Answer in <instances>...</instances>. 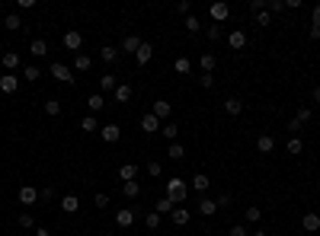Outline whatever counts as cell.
Returning a JSON list of instances; mask_svg holds the SVG:
<instances>
[{
  "mask_svg": "<svg viewBox=\"0 0 320 236\" xmlns=\"http://www.w3.org/2000/svg\"><path fill=\"white\" fill-rule=\"evenodd\" d=\"M186 195H189L186 179H167V198L173 204H186Z\"/></svg>",
  "mask_w": 320,
  "mask_h": 236,
  "instance_id": "6da1fadb",
  "label": "cell"
},
{
  "mask_svg": "<svg viewBox=\"0 0 320 236\" xmlns=\"http://www.w3.org/2000/svg\"><path fill=\"white\" fill-rule=\"evenodd\" d=\"M99 137H102L106 144H119V137H122V128H119L116 121H109V125L99 128Z\"/></svg>",
  "mask_w": 320,
  "mask_h": 236,
  "instance_id": "7a4b0ae2",
  "label": "cell"
},
{
  "mask_svg": "<svg viewBox=\"0 0 320 236\" xmlns=\"http://www.w3.org/2000/svg\"><path fill=\"white\" fill-rule=\"evenodd\" d=\"M189 220H192V211H189V207H183V204L173 207V214H170V223L173 226H186Z\"/></svg>",
  "mask_w": 320,
  "mask_h": 236,
  "instance_id": "3957f363",
  "label": "cell"
},
{
  "mask_svg": "<svg viewBox=\"0 0 320 236\" xmlns=\"http://www.w3.org/2000/svg\"><path fill=\"white\" fill-rule=\"evenodd\" d=\"M51 77H55L58 83H74V74H71V67H67V64H58V61L51 64Z\"/></svg>",
  "mask_w": 320,
  "mask_h": 236,
  "instance_id": "277c9868",
  "label": "cell"
},
{
  "mask_svg": "<svg viewBox=\"0 0 320 236\" xmlns=\"http://www.w3.org/2000/svg\"><path fill=\"white\" fill-rule=\"evenodd\" d=\"M208 13H211V20H215V23H224V20L231 16V7L224 4V0H215V4L208 7Z\"/></svg>",
  "mask_w": 320,
  "mask_h": 236,
  "instance_id": "5b68a950",
  "label": "cell"
},
{
  "mask_svg": "<svg viewBox=\"0 0 320 236\" xmlns=\"http://www.w3.org/2000/svg\"><path fill=\"white\" fill-rule=\"evenodd\" d=\"M160 125H163V121H160V118H154L151 112H148V115H141V121H138V128H141L144 134H157Z\"/></svg>",
  "mask_w": 320,
  "mask_h": 236,
  "instance_id": "8992f818",
  "label": "cell"
},
{
  "mask_svg": "<svg viewBox=\"0 0 320 236\" xmlns=\"http://www.w3.org/2000/svg\"><path fill=\"white\" fill-rule=\"evenodd\" d=\"M64 48H67V51H77V55H80V48H83V36H80L77 29L64 32Z\"/></svg>",
  "mask_w": 320,
  "mask_h": 236,
  "instance_id": "52a82bcc",
  "label": "cell"
},
{
  "mask_svg": "<svg viewBox=\"0 0 320 236\" xmlns=\"http://www.w3.org/2000/svg\"><path fill=\"white\" fill-rule=\"evenodd\" d=\"M0 64H4V74H13V71H20V55L16 51H4V58H0Z\"/></svg>",
  "mask_w": 320,
  "mask_h": 236,
  "instance_id": "ba28073f",
  "label": "cell"
},
{
  "mask_svg": "<svg viewBox=\"0 0 320 236\" xmlns=\"http://www.w3.org/2000/svg\"><path fill=\"white\" fill-rule=\"evenodd\" d=\"M16 90H20V77H13V74L0 77V93H4V96H13Z\"/></svg>",
  "mask_w": 320,
  "mask_h": 236,
  "instance_id": "9c48e42d",
  "label": "cell"
},
{
  "mask_svg": "<svg viewBox=\"0 0 320 236\" xmlns=\"http://www.w3.org/2000/svg\"><path fill=\"white\" fill-rule=\"evenodd\" d=\"M151 58H154V45L151 42H141V48H138V55H135V64L144 67V64H151Z\"/></svg>",
  "mask_w": 320,
  "mask_h": 236,
  "instance_id": "30bf717a",
  "label": "cell"
},
{
  "mask_svg": "<svg viewBox=\"0 0 320 236\" xmlns=\"http://www.w3.org/2000/svg\"><path fill=\"white\" fill-rule=\"evenodd\" d=\"M151 115L160 118V121H167V118L173 115V106H170L167 99H157V102H154V109H151Z\"/></svg>",
  "mask_w": 320,
  "mask_h": 236,
  "instance_id": "8fae6325",
  "label": "cell"
},
{
  "mask_svg": "<svg viewBox=\"0 0 320 236\" xmlns=\"http://www.w3.org/2000/svg\"><path fill=\"white\" fill-rule=\"evenodd\" d=\"M228 45L234 48V51H244V48H247V32H244V29H234V32L228 36Z\"/></svg>",
  "mask_w": 320,
  "mask_h": 236,
  "instance_id": "7c38bea8",
  "label": "cell"
},
{
  "mask_svg": "<svg viewBox=\"0 0 320 236\" xmlns=\"http://www.w3.org/2000/svg\"><path fill=\"white\" fill-rule=\"evenodd\" d=\"M36 201H39V191L32 188V185H23V188H20V204L32 207V204H36Z\"/></svg>",
  "mask_w": 320,
  "mask_h": 236,
  "instance_id": "4fadbf2b",
  "label": "cell"
},
{
  "mask_svg": "<svg viewBox=\"0 0 320 236\" xmlns=\"http://www.w3.org/2000/svg\"><path fill=\"white\" fill-rule=\"evenodd\" d=\"M256 150H259V153H272V150H275V137H272V134H259V137H256Z\"/></svg>",
  "mask_w": 320,
  "mask_h": 236,
  "instance_id": "5bb4252c",
  "label": "cell"
},
{
  "mask_svg": "<svg viewBox=\"0 0 320 236\" xmlns=\"http://www.w3.org/2000/svg\"><path fill=\"white\" fill-rule=\"evenodd\" d=\"M116 86H119V77L116 74H102L99 77V93H116Z\"/></svg>",
  "mask_w": 320,
  "mask_h": 236,
  "instance_id": "9a60e30c",
  "label": "cell"
},
{
  "mask_svg": "<svg viewBox=\"0 0 320 236\" xmlns=\"http://www.w3.org/2000/svg\"><path fill=\"white\" fill-rule=\"evenodd\" d=\"M86 106H90V112H93V115H96V112H102V109H106V96H102V93L86 96Z\"/></svg>",
  "mask_w": 320,
  "mask_h": 236,
  "instance_id": "2e32d148",
  "label": "cell"
},
{
  "mask_svg": "<svg viewBox=\"0 0 320 236\" xmlns=\"http://www.w3.org/2000/svg\"><path fill=\"white\" fill-rule=\"evenodd\" d=\"M198 214H202V217H215V214H218V201L202 198V201H198Z\"/></svg>",
  "mask_w": 320,
  "mask_h": 236,
  "instance_id": "e0dca14e",
  "label": "cell"
},
{
  "mask_svg": "<svg viewBox=\"0 0 320 236\" xmlns=\"http://www.w3.org/2000/svg\"><path fill=\"white\" fill-rule=\"evenodd\" d=\"M224 112L237 118L240 112H244V99H237V96H231V99H224Z\"/></svg>",
  "mask_w": 320,
  "mask_h": 236,
  "instance_id": "ac0fdd59",
  "label": "cell"
},
{
  "mask_svg": "<svg viewBox=\"0 0 320 236\" xmlns=\"http://www.w3.org/2000/svg\"><path fill=\"white\" fill-rule=\"evenodd\" d=\"M160 134H163V137H167V141L173 144V141L179 137V125H176V121H163V125H160Z\"/></svg>",
  "mask_w": 320,
  "mask_h": 236,
  "instance_id": "d6986e66",
  "label": "cell"
},
{
  "mask_svg": "<svg viewBox=\"0 0 320 236\" xmlns=\"http://www.w3.org/2000/svg\"><path fill=\"white\" fill-rule=\"evenodd\" d=\"M61 211H64V214H77V211H80V201H77V195H64V198H61Z\"/></svg>",
  "mask_w": 320,
  "mask_h": 236,
  "instance_id": "ffe728a7",
  "label": "cell"
},
{
  "mask_svg": "<svg viewBox=\"0 0 320 236\" xmlns=\"http://www.w3.org/2000/svg\"><path fill=\"white\" fill-rule=\"evenodd\" d=\"M116 223L119 226H132L135 223V207H122V211L116 214Z\"/></svg>",
  "mask_w": 320,
  "mask_h": 236,
  "instance_id": "44dd1931",
  "label": "cell"
},
{
  "mask_svg": "<svg viewBox=\"0 0 320 236\" xmlns=\"http://www.w3.org/2000/svg\"><path fill=\"white\" fill-rule=\"evenodd\" d=\"M99 61L116 64V61H119V48H116V45H102V48H99Z\"/></svg>",
  "mask_w": 320,
  "mask_h": 236,
  "instance_id": "7402d4cb",
  "label": "cell"
},
{
  "mask_svg": "<svg viewBox=\"0 0 320 236\" xmlns=\"http://www.w3.org/2000/svg\"><path fill=\"white\" fill-rule=\"evenodd\" d=\"M192 188H195V191H208V188H211V176L195 172V176H192Z\"/></svg>",
  "mask_w": 320,
  "mask_h": 236,
  "instance_id": "603a6c76",
  "label": "cell"
},
{
  "mask_svg": "<svg viewBox=\"0 0 320 236\" xmlns=\"http://www.w3.org/2000/svg\"><path fill=\"white\" fill-rule=\"evenodd\" d=\"M90 67H93V58H90V55H74V71L86 74Z\"/></svg>",
  "mask_w": 320,
  "mask_h": 236,
  "instance_id": "cb8c5ba5",
  "label": "cell"
},
{
  "mask_svg": "<svg viewBox=\"0 0 320 236\" xmlns=\"http://www.w3.org/2000/svg\"><path fill=\"white\" fill-rule=\"evenodd\" d=\"M119 179H122V182H135L138 179V166L135 163H125L122 169H119Z\"/></svg>",
  "mask_w": 320,
  "mask_h": 236,
  "instance_id": "d4e9b609",
  "label": "cell"
},
{
  "mask_svg": "<svg viewBox=\"0 0 320 236\" xmlns=\"http://www.w3.org/2000/svg\"><path fill=\"white\" fill-rule=\"evenodd\" d=\"M301 226H304L307 233L320 230V214H304V217H301Z\"/></svg>",
  "mask_w": 320,
  "mask_h": 236,
  "instance_id": "484cf974",
  "label": "cell"
},
{
  "mask_svg": "<svg viewBox=\"0 0 320 236\" xmlns=\"http://www.w3.org/2000/svg\"><path fill=\"white\" fill-rule=\"evenodd\" d=\"M138 48H141V39H138V36H125V39H122V51L138 55Z\"/></svg>",
  "mask_w": 320,
  "mask_h": 236,
  "instance_id": "4316f807",
  "label": "cell"
},
{
  "mask_svg": "<svg viewBox=\"0 0 320 236\" xmlns=\"http://www.w3.org/2000/svg\"><path fill=\"white\" fill-rule=\"evenodd\" d=\"M112 99H116V102H128V99H132V86H128V83H119L116 93H112Z\"/></svg>",
  "mask_w": 320,
  "mask_h": 236,
  "instance_id": "83f0119b",
  "label": "cell"
},
{
  "mask_svg": "<svg viewBox=\"0 0 320 236\" xmlns=\"http://www.w3.org/2000/svg\"><path fill=\"white\" fill-rule=\"evenodd\" d=\"M173 207H176V204H173V201H170L167 195H163V198H157V204H154V211H157V214L163 217V214H173Z\"/></svg>",
  "mask_w": 320,
  "mask_h": 236,
  "instance_id": "f1b7e54d",
  "label": "cell"
},
{
  "mask_svg": "<svg viewBox=\"0 0 320 236\" xmlns=\"http://www.w3.org/2000/svg\"><path fill=\"white\" fill-rule=\"evenodd\" d=\"M122 195H125V198H132V201L141 195V185H138V179H135V182H122Z\"/></svg>",
  "mask_w": 320,
  "mask_h": 236,
  "instance_id": "f546056e",
  "label": "cell"
},
{
  "mask_svg": "<svg viewBox=\"0 0 320 236\" xmlns=\"http://www.w3.org/2000/svg\"><path fill=\"white\" fill-rule=\"evenodd\" d=\"M198 64H202V71H205V74H211V71H215V64H218V58H215L211 51H205V55L198 58Z\"/></svg>",
  "mask_w": 320,
  "mask_h": 236,
  "instance_id": "4dcf8cb0",
  "label": "cell"
},
{
  "mask_svg": "<svg viewBox=\"0 0 320 236\" xmlns=\"http://www.w3.org/2000/svg\"><path fill=\"white\" fill-rule=\"evenodd\" d=\"M29 51L36 58H42V55H48V42L45 39H32V45H29Z\"/></svg>",
  "mask_w": 320,
  "mask_h": 236,
  "instance_id": "1f68e13d",
  "label": "cell"
},
{
  "mask_svg": "<svg viewBox=\"0 0 320 236\" xmlns=\"http://www.w3.org/2000/svg\"><path fill=\"white\" fill-rule=\"evenodd\" d=\"M80 128H83V134H93V131H99V121H96V115H83Z\"/></svg>",
  "mask_w": 320,
  "mask_h": 236,
  "instance_id": "d6a6232c",
  "label": "cell"
},
{
  "mask_svg": "<svg viewBox=\"0 0 320 236\" xmlns=\"http://www.w3.org/2000/svg\"><path fill=\"white\" fill-rule=\"evenodd\" d=\"M16 223H20V226H23V230H36V217H32L29 211H23L20 217H16Z\"/></svg>",
  "mask_w": 320,
  "mask_h": 236,
  "instance_id": "836d02e7",
  "label": "cell"
},
{
  "mask_svg": "<svg viewBox=\"0 0 320 236\" xmlns=\"http://www.w3.org/2000/svg\"><path fill=\"white\" fill-rule=\"evenodd\" d=\"M173 71H176V74H189V71H192V61H189V58H176V61H173Z\"/></svg>",
  "mask_w": 320,
  "mask_h": 236,
  "instance_id": "e575fe53",
  "label": "cell"
},
{
  "mask_svg": "<svg viewBox=\"0 0 320 236\" xmlns=\"http://www.w3.org/2000/svg\"><path fill=\"white\" fill-rule=\"evenodd\" d=\"M45 115L58 118V115H61V102H58V99H45Z\"/></svg>",
  "mask_w": 320,
  "mask_h": 236,
  "instance_id": "d590c367",
  "label": "cell"
},
{
  "mask_svg": "<svg viewBox=\"0 0 320 236\" xmlns=\"http://www.w3.org/2000/svg\"><path fill=\"white\" fill-rule=\"evenodd\" d=\"M167 153H170V160H183V156H186V147H183V144H179V141H173V144H170V150H167Z\"/></svg>",
  "mask_w": 320,
  "mask_h": 236,
  "instance_id": "8d00e7d4",
  "label": "cell"
},
{
  "mask_svg": "<svg viewBox=\"0 0 320 236\" xmlns=\"http://www.w3.org/2000/svg\"><path fill=\"white\" fill-rule=\"evenodd\" d=\"M247 220H250V223H259V220H263V207L250 204V207H247Z\"/></svg>",
  "mask_w": 320,
  "mask_h": 236,
  "instance_id": "74e56055",
  "label": "cell"
},
{
  "mask_svg": "<svg viewBox=\"0 0 320 236\" xmlns=\"http://www.w3.org/2000/svg\"><path fill=\"white\" fill-rule=\"evenodd\" d=\"M23 77H26V80H29V83H36L39 77H42V71H39L36 64H29V67H23Z\"/></svg>",
  "mask_w": 320,
  "mask_h": 236,
  "instance_id": "f35d334b",
  "label": "cell"
},
{
  "mask_svg": "<svg viewBox=\"0 0 320 236\" xmlns=\"http://www.w3.org/2000/svg\"><path fill=\"white\" fill-rule=\"evenodd\" d=\"M4 26H7V29H23V20H20V16H16V13H7V20H4Z\"/></svg>",
  "mask_w": 320,
  "mask_h": 236,
  "instance_id": "ab89813d",
  "label": "cell"
},
{
  "mask_svg": "<svg viewBox=\"0 0 320 236\" xmlns=\"http://www.w3.org/2000/svg\"><path fill=\"white\" fill-rule=\"evenodd\" d=\"M144 226H148V230H160V214L157 211L148 214V217H144Z\"/></svg>",
  "mask_w": 320,
  "mask_h": 236,
  "instance_id": "60d3db41",
  "label": "cell"
},
{
  "mask_svg": "<svg viewBox=\"0 0 320 236\" xmlns=\"http://www.w3.org/2000/svg\"><path fill=\"white\" fill-rule=\"evenodd\" d=\"M205 36H208L211 42H218V39L224 36V32H221V26H215V23H211V26H205Z\"/></svg>",
  "mask_w": 320,
  "mask_h": 236,
  "instance_id": "b9f144b4",
  "label": "cell"
},
{
  "mask_svg": "<svg viewBox=\"0 0 320 236\" xmlns=\"http://www.w3.org/2000/svg\"><path fill=\"white\" fill-rule=\"evenodd\" d=\"M266 10H269V13H282L285 10V0H266Z\"/></svg>",
  "mask_w": 320,
  "mask_h": 236,
  "instance_id": "7bdbcfd3",
  "label": "cell"
},
{
  "mask_svg": "<svg viewBox=\"0 0 320 236\" xmlns=\"http://www.w3.org/2000/svg\"><path fill=\"white\" fill-rule=\"evenodd\" d=\"M253 20H256V26H269V20H272V13H269V10H259V13L253 16Z\"/></svg>",
  "mask_w": 320,
  "mask_h": 236,
  "instance_id": "ee69618b",
  "label": "cell"
},
{
  "mask_svg": "<svg viewBox=\"0 0 320 236\" xmlns=\"http://www.w3.org/2000/svg\"><path fill=\"white\" fill-rule=\"evenodd\" d=\"M176 10L183 13V16H192V0H179V4H176Z\"/></svg>",
  "mask_w": 320,
  "mask_h": 236,
  "instance_id": "f6af8a7d",
  "label": "cell"
},
{
  "mask_svg": "<svg viewBox=\"0 0 320 236\" xmlns=\"http://www.w3.org/2000/svg\"><path fill=\"white\" fill-rule=\"evenodd\" d=\"M228 236H250V230H247L244 223H234V226L228 230Z\"/></svg>",
  "mask_w": 320,
  "mask_h": 236,
  "instance_id": "bcb514c9",
  "label": "cell"
},
{
  "mask_svg": "<svg viewBox=\"0 0 320 236\" xmlns=\"http://www.w3.org/2000/svg\"><path fill=\"white\" fill-rule=\"evenodd\" d=\"M186 29L189 32H198V29H202V23H198L195 16H186Z\"/></svg>",
  "mask_w": 320,
  "mask_h": 236,
  "instance_id": "7dc6e473",
  "label": "cell"
},
{
  "mask_svg": "<svg viewBox=\"0 0 320 236\" xmlns=\"http://www.w3.org/2000/svg\"><path fill=\"white\" fill-rule=\"evenodd\" d=\"M198 83H202V90H211V86H215V77H211V74H202V77H198Z\"/></svg>",
  "mask_w": 320,
  "mask_h": 236,
  "instance_id": "c3c4849f",
  "label": "cell"
},
{
  "mask_svg": "<svg viewBox=\"0 0 320 236\" xmlns=\"http://www.w3.org/2000/svg\"><path fill=\"white\" fill-rule=\"evenodd\" d=\"M301 150H304V144H301L298 137H291V141H288V153H301Z\"/></svg>",
  "mask_w": 320,
  "mask_h": 236,
  "instance_id": "681fc988",
  "label": "cell"
},
{
  "mask_svg": "<svg viewBox=\"0 0 320 236\" xmlns=\"http://www.w3.org/2000/svg\"><path fill=\"white\" fill-rule=\"evenodd\" d=\"M259 10H266V0H250V13H259Z\"/></svg>",
  "mask_w": 320,
  "mask_h": 236,
  "instance_id": "f907efd6",
  "label": "cell"
},
{
  "mask_svg": "<svg viewBox=\"0 0 320 236\" xmlns=\"http://www.w3.org/2000/svg\"><path fill=\"white\" fill-rule=\"evenodd\" d=\"M148 172H151L154 179H160V163H157V160H151V163H148Z\"/></svg>",
  "mask_w": 320,
  "mask_h": 236,
  "instance_id": "816d5d0a",
  "label": "cell"
},
{
  "mask_svg": "<svg viewBox=\"0 0 320 236\" xmlns=\"http://www.w3.org/2000/svg\"><path fill=\"white\" fill-rule=\"evenodd\" d=\"M93 204H96V207H99V211H102V207H109V198H106V195H102V191H99V195H96V198H93Z\"/></svg>",
  "mask_w": 320,
  "mask_h": 236,
  "instance_id": "f5cc1de1",
  "label": "cell"
},
{
  "mask_svg": "<svg viewBox=\"0 0 320 236\" xmlns=\"http://www.w3.org/2000/svg\"><path fill=\"white\" fill-rule=\"evenodd\" d=\"M310 115H314V112H310V109H307V106H304V109H298V115H295V118H298V121H301V125H304V121H307V118H310Z\"/></svg>",
  "mask_w": 320,
  "mask_h": 236,
  "instance_id": "db71d44e",
  "label": "cell"
},
{
  "mask_svg": "<svg viewBox=\"0 0 320 236\" xmlns=\"http://www.w3.org/2000/svg\"><path fill=\"white\" fill-rule=\"evenodd\" d=\"M310 26H320V4L314 7V13H310Z\"/></svg>",
  "mask_w": 320,
  "mask_h": 236,
  "instance_id": "11a10c76",
  "label": "cell"
},
{
  "mask_svg": "<svg viewBox=\"0 0 320 236\" xmlns=\"http://www.w3.org/2000/svg\"><path fill=\"white\" fill-rule=\"evenodd\" d=\"M39 198H42V201H51V198H55V191H51V188H42Z\"/></svg>",
  "mask_w": 320,
  "mask_h": 236,
  "instance_id": "9f6ffc18",
  "label": "cell"
},
{
  "mask_svg": "<svg viewBox=\"0 0 320 236\" xmlns=\"http://www.w3.org/2000/svg\"><path fill=\"white\" fill-rule=\"evenodd\" d=\"M288 131H291V134H295V131H301V121H298V118H291V121H288Z\"/></svg>",
  "mask_w": 320,
  "mask_h": 236,
  "instance_id": "6f0895ef",
  "label": "cell"
},
{
  "mask_svg": "<svg viewBox=\"0 0 320 236\" xmlns=\"http://www.w3.org/2000/svg\"><path fill=\"white\" fill-rule=\"evenodd\" d=\"M307 36H310V39L317 42V39H320V26H310V32H307Z\"/></svg>",
  "mask_w": 320,
  "mask_h": 236,
  "instance_id": "680465c9",
  "label": "cell"
},
{
  "mask_svg": "<svg viewBox=\"0 0 320 236\" xmlns=\"http://www.w3.org/2000/svg\"><path fill=\"white\" fill-rule=\"evenodd\" d=\"M310 99H314V106H320V86H314V93H310Z\"/></svg>",
  "mask_w": 320,
  "mask_h": 236,
  "instance_id": "91938a15",
  "label": "cell"
},
{
  "mask_svg": "<svg viewBox=\"0 0 320 236\" xmlns=\"http://www.w3.org/2000/svg\"><path fill=\"white\" fill-rule=\"evenodd\" d=\"M250 236H269V233H266V230H256V233H250Z\"/></svg>",
  "mask_w": 320,
  "mask_h": 236,
  "instance_id": "94428289",
  "label": "cell"
},
{
  "mask_svg": "<svg viewBox=\"0 0 320 236\" xmlns=\"http://www.w3.org/2000/svg\"><path fill=\"white\" fill-rule=\"evenodd\" d=\"M36 236H51V233L48 230H36Z\"/></svg>",
  "mask_w": 320,
  "mask_h": 236,
  "instance_id": "6125c7cd",
  "label": "cell"
},
{
  "mask_svg": "<svg viewBox=\"0 0 320 236\" xmlns=\"http://www.w3.org/2000/svg\"><path fill=\"white\" fill-rule=\"evenodd\" d=\"M106 236H112V233H106Z\"/></svg>",
  "mask_w": 320,
  "mask_h": 236,
  "instance_id": "be15d7a7",
  "label": "cell"
}]
</instances>
